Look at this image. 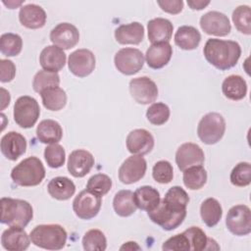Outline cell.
<instances>
[{
    "mask_svg": "<svg viewBox=\"0 0 251 251\" xmlns=\"http://www.w3.org/2000/svg\"><path fill=\"white\" fill-rule=\"evenodd\" d=\"M189 196L180 186L171 187L157 208L147 212L150 220L165 230H173L179 226L186 217Z\"/></svg>",
    "mask_w": 251,
    "mask_h": 251,
    "instance_id": "cell-1",
    "label": "cell"
},
{
    "mask_svg": "<svg viewBox=\"0 0 251 251\" xmlns=\"http://www.w3.org/2000/svg\"><path fill=\"white\" fill-rule=\"evenodd\" d=\"M203 53L211 65L226 71L236 65L241 55V47L236 41L209 38L204 45Z\"/></svg>",
    "mask_w": 251,
    "mask_h": 251,
    "instance_id": "cell-2",
    "label": "cell"
},
{
    "mask_svg": "<svg viewBox=\"0 0 251 251\" xmlns=\"http://www.w3.org/2000/svg\"><path fill=\"white\" fill-rule=\"evenodd\" d=\"M1 204V223L9 226L25 227L33 217L31 205L22 199L2 197Z\"/></svg>",
    "mask_w": 251,
    "mask_h": 251,
    "instance_id": "cell-3",
    "label": "cell"
},
{
    "mask_svg": "<svg viewBox=\"0 0 251 251\" xmlns=\"http://www.w3.org/2000/svg\"><path fill=\"white\" fill-rule=\"evenodd\" d=\"M31 242L40 248L47 250H60L67 242L66 229L56 224L39 225L30 231Z\"/></svg>",
    "mask_w": 251,
    "mask_h": 251,
    "instance_id": "cell-4",
    "label": "cell"
},
{
    "mask_svg": "<svg viewBox=\"0 0 251 251\" xmlns=\"http://www.w3.org/2000/svg\"><path fill=\"white\" fill-rule=\"evenodd\" d=\"M45 177V169L42 162L34 156L27 157L20 162L11 172L12 180L20 186H36Z\"/></svg>",
    "mask_w": 251,
    "mask_h": 251,
    "instance_id": "cell-5",
    "label": "cell"
},
{
    "mask_svg": "<svg viewBox=\"0 0 251 251\" xmlns=\"http://www.w3.org/2000/svg\"><path fill=\"white\" fill-rule=\"evenodd\" d=\"M226 131V121L219 113H208L199 122L197 134L200 140L208 145L219 142Z\"/></svg>",
    "mask_w": 251,
    "mask_h": 251,
    "instance_id": "cell-6",
    "label": "cell"
},
{
    "mask_svg": "<svg viewBox=\"0 0 251 251\" xmlns=\"http://www.w3.org/2000/svg\"><path fill=\"white\" fill-rule=\"evenodd\" d=\"M14 120L23 128H30L37 122L40 108L37 101L28 95L19 97L14 105Z\"/></svg>",
    "mask_w": 251,
    "mask_h": 251,
    "instance_id": "cell-7",
    "label": "cell"
},
{
    "mask_svg": "<svg viewBox=\"0 0 251 251\" xmlns=\"http://www.w3.org/2000/svg\"><path fill=\"white\" fill-rule=\"evenodd\" d=\"M114 63L120 73L126 75H131L142 69L144 65V55L136 48H122L116 53Z\"/></svg>",
    "mask_w": 251,
    "mask_h": 251,
    "instance_id": "cell-8",
    "label": "cell"
},
{
    "mask_svg": "<svg viewBox=\"0 0 251 251\" xmlns=\"http://www.w3.org/2000/svg\"><path fill=\"white\" fill-rule=\"evenodd\" d=\"M226 225L228 230L237 236L247 235L251 232V211L246 205L231 207L226 215Z\"/></svg>",
    "mask_w": 251,
    "mask_h": 251,
    "instance_id": "cell-9",
    "label": "cell"
},
{
    "mask_svg": "<svg viewBox=\"0 0 251 251\" xmlns=\"http://www.w3.org/2000/svg\"><path fill=\"white\" fill-rule=\"evenodd\" d=\"M102 204L101 196L96 195L88 189L80 191L73 201L75 214L82 220H90L97 216Z\"/></svg>",
    "mask_w": 251,
    "mask_h": 251,
    "instance_id": "cell-10",
    "label": "cell"
},
{
    "mask_svg": "<svg viewBox=\"0 0 251 251\" xmlns=\"http://www.w3.org/2000/svg\"><path fill=\"white\" fill-rule=\"evenodd\" d=\"M129 92L135 102L142 105L153 103L158 97V87L148 76L132 78L129 81Z\"/></svg>",
    "mask_w": 251,
    "mask_h": 251,
    "instance_id": "cell-11",
    "label": "cell"
},
{
    "mask_svg": "<svg viewBox=\"0 0 251 251\" xmlns=\"http://www.w3.org/2000/svg\"><path fill=\"white\" fill-rule=\"evenodd\" d=\"M147 169L145 159L140 155H132L126 159L119 169V179L124 184H131L140 180Z\"/></svg>",
    "mask_w": 251,
    "mask_h": 251,
    "instance_id": "cell-12",
    "label": "cell"
},
{
    "mask_svg": "<svg viewBox=\"0 0 251 251\" xmlns=\"http://www.w3.org/2000/svg\"><path fill=\"white\" fill-rule=\"evenodd\" d=\"M95 56L88 49H77L69 56L68 66L73 75L78 77L89 75L95 68Z\"/></svg>",
    "mask_w": 251,
    "mask_h": 251,
    "instance_id": "cell-13",
    "label": "cell"
},
{
    "mask_svg": "<svg viewBox=\"0 0 251 251\" xmlns=\"http://www.w3.org/2000/svg\"><path fill=\"white\" fill-rule=\"evenodd\" d=\"M202 30L210 35L226 36L231 30V25L227 16L218 11H210L200 18Z\"/></svg>",
    "mask_w": 251,
    "mask_h": 251,
    "instance_id": "cell-14",
    "label": "cell"
},
{
    "mask_svg": "<svg viewBox=\"0 0 251 251\" xmlns=\"http://www.w3.org/2000/svg\"><path fill=\"white\" fill-rule=\"evenodd\" d=\"M204 161V152L202 148L195 143H183L176 152V163L182 172L193 166H202Z\"/></svg>",
    "mask_w": 251,
    "mask_h": 251,
    "instance_id": "cell-15",
    "label": "cell"
},
{
    "mask_svg": "<svg viewBox=\"0 0 251 251\" xmlns=\"http://www.w3.org/2000/svg\"><path fill=\"white\" fill-rule=\"evenodd\" d=\"M50 40L61 49H71L79 41L78 29L70 23H61L52 28Z\"/></svg>",
    "mask_w": 251,
    "mask_h": 251,
    "instance_id": "cell-16",
    "label": "cell"
},
{
    "mask_svg": "<svg viewBox=\"0 0 251 251\" xmlns=\"http://www.w3.org/2000/svg\"><path fill=\"white\" fill-rule=\"evenodd\" d=\"M127 150L133 155H146L154 147L153 135L144 128H136L131 130L126 140Z\"/></svg>",
    "mask_w": 251,
    "mask_h": 251,
    "instance_id": "cell-17",
    "label": "cell"
},
{
    "mask_svg": "<svg viewBox=\"0 0 251 251\" xmlns=\"http://www.w3.org/2000/svg\"><path fill=\"white\" fill-rule=\"evenodd\" d=\"M26 139L17 131H9L1 138L0 148L5 158L16 161L26 150Z\"/></svg>",
    "mask_w": 251,
    "mask_h": 251,
    "instance_id": "cell-18",
    "label": "cell"
},
{
    "mask_svg": "<svg viewBox=\"0 0 251 251\" xmlns=\"http://www.w3.org/2000/svg\"><path fill=\"white\" fill-rule=\"evenodd\" d=\"M67 166L73 176L83 177L94 166V157L84 149H76L70 154Z\"/></svg>",
    "mask_w": 251,
    "mask_h": 251,
    "instance_id": "cell-19",
    "label": "cell"
},
{
    "mask_svg": "<svg viewBox=\"0 0 251 251\" xmlns=\"http://www.w3.org/2000/svg\"><path fill=\"white\" fill-rule=\"evenodd\" d=\"M1 244L8 251H24L30 244V236L24 227L10 226L2 233Z\"/></svg>",
    "mask_w": 251,
    "mask_h": 251,
    "instance_id": "cell-20",
    "label": "cell"
},
{
    "mask_svg": "<svg viewBox=\"0 0 251 251\" xmlns=\"http://www.w3.org/2000/svg\"><path fill=\"white\" fill-rule=\"evenodd\" d=\"M173 47L169 42L153 43L146 51L145 59L148 67L154 70L162 69L171 60Z\"/></svg>",
    "mask_w": 251,
    "mask_h": 251,
    "instance_id": "cell-21",
    "label": "cell"
},
{
    "mask_svg": "<svg viewBox=\"0 0 251 251\" xmlns=\"http://www.w3.org/2000/svg\"><path fill=\"white\" fill-rule=\"evenodd\" d=\"M66 59L67 57L63 49L55 45L46 46L39 55V63L42 69L53 73H58L64 68Z\"/></svg>",
    "mask_w": 251,
    "mask_h": 251,
    "instance_id": "cell-22",
    "label": "cell"
},
{
    "mask_svg": "<svg viewBox=\"0 0 251 251\" xmlns=\"http://www.w3.org/2000/svg\"><path fill=\"white\" fill-rule=\"evenodd\" d=\"M46 13L36 4H27L23 6L19 12L20 23L30 29L42 27L46 23Z\"/></svg>",
    "mask_w": 251,
    "mask_h": 251,
    "instance_id": "cell-23",
    "label": "cell"
},
{
    "mask_svg": "<svg viewBox=\"0 0 251 251\" xmlns=\"http://www.w3.org/2000/svg\"><path fill=\"white\" fill-rule=\"evenodd\" d=\"M148 39L153 43L169 42L172 37L174 25L168 20L164 18H155L148 22Z\"/></svg>",
    "mask_w": 251,
    "mask_h": 251,
    "instance_id": "cell-24",
    "label": "cell"
},
{
    "mask_svg": "<svg viewBox=\"0 0 251 251\" xmlns=\"http://www.w3.org/2000/svg\"><path fill=\"white\" fill-rule=\"evenodd\" d=\"M144 37V27L138 22L121 25L115 29V38L120 44H139Z\"/></svg>",
    "mask_w": 251,
    "mask_h": 251,
    "instance_id": "cell-25",
    "label": "cell"
},
{
    "mask_svg": "<svg viewBox=\"0 0 251 251\" xmlns=\"http://www.w3.org/2000/svg\"><path fill=\"white\" fill-rule=\"evenodd\" d=\"M133 201L137 208L143 211H153L159 205L160 193L153 186L143 185L133 192Z\"/></svg>",
    "mask_w": 251,
    "mask_h": 251,
    "instance_id": "cell-26",
    "label": "cell"
},
{
    "mask_svg": "<svg viewBox=\"0 0 251 251\" xmlns=\"http://www.w3.org/2000/svg\"><path fill=\"white\" fill-rule=\"evenodd\" d=\"M47 190L52 198L65 201L75 194V185L73 180L67 176H56L49 181Z\"/></svg>",
    "mask_w": 251,
    "mask_h": 251,
    "instance_id": "cell-27",
    "label": "cell"
},
{
    "mask_svg": "<svg viewBox=\"0 0 251 251\" xmlns=\"http://www.w3.org/2000/svg\"><path fill=\"white\" fill-rule=\"evenodd\" d=\"M63 136V129L60 124L54 120H43L36 127V137L45 144L58 143Z\"/></svg>",
    "mask_w": 251,
    "mask_h": 251,
    "instance_id": "cell-28",
    "label": "cell"
},
{
    "mask_svg": "<svg viewBox=\"0 0 251 251\" xmlns=\"http://www.w3.org/2000/svg\"><path fill=\"white\" fill-rule=\"evenodd\" d=\"M222 91L227 99L238 101L246 96L247 83L242 76L238 75H231L224 79Z\"/></svg>",
    "mask_w": 251,
    "mask_h": 251,
    "instance_id": "cell-29",
    "label": "cell"
},
{
    "mask_svg": "<svg viewBox=\"0 0 251 251\" xmlns=\"http://www.w3.org/2000/svg\"><path fill=\"white\" fill-rule=\"evenodd\" d=\"M201 34L197 28L191 25H181L175 34V43L183 50H193L198 47Z\"/></svg>",
    "mask_w": 251,
    "mask_h": 251,
    "instance_id": "cell-30",
    "label": "cell"
},
{
    "mask_svg": "<svg viewBox=\"0 0 251 251\" xmlns=\"http://www.w3.org/2000/svg\"><path fill=\"white\" fill-rule=\"evenodd\" d=\"M200 215L203 223L207 226H215L223 216V209L220 202L212 197L205 199L200 206Z\"/></svg>",
    "mask_w": 251,
    "mask_h": 251,
    "instance_id": "cell-31",
    "label": "cell"
},
{
    "mask_svg": "<svg viewBox=\"0 0 251 251\" xmlns=\"http://www.w3.org/2000/svg\"><path fill=\"white\" fill-rule=\"evenodd\" d=\"M43 106L50 111H59L63 109L67 103L66 91L59 87H50L40 92Z\"/></svg>",
    "mask_w": 251,
    "mask_h": 251,
    "instance_id": "cell-32",
    "label": "cell"
},
{
    "mask_svg": "<svg viewBox=\"0 0 251 251\" xmlns=\"http://www.w3.org/2000/svg\"><path fill=\"white\" fill-rule=\"evenodd\" d=\"M113 207L116 214L120 217H129L136 211L133 201V192L130 190H120L115 194Z\"/></svg>",
    "mask_w": 251,
    "mask_h": 251,
    "instance_id": "cell-33",
    "label": "cell"
},
{
    "mask_svg": "<svg viewBox=\"0 0 251 251\" xmlns=\"http://www.w3.org/2000/svg\"><path fill=\"white\" fill-rule=\"evenodd\" d=\"M183 183L191 190L202 188L207 181V172L202 166H193L183 171Z\"/></svg>",
    "mask_w": 251,
    "mask_h": 251,
    "instance_id": "cell-34",
    "label": "cell"
},
{
    "mask_svg": "<svg viewBox=\"0 0 251 251\" xmlns=\"http://www.w3.org/2000/svg\"><path fill=\"white\" fill-rule=\"evenodd\" d=\"M23 39L17 33H4L0 37V51L7 57H14L21 53Z\"/></svg>",
    "mask_w": 251,
    "mask_h": 251,
    "instance_id": "cell-35",
    "label": "cell"
},
{
    "mask_svg": "<svg viewBox=\"0 0 251 251\" xmlns=\"http://www.w3.org/2000/svg\"><path fill=\"white\" fill-rule=\"evenodd\" d=\"M82 246L86 251H104L107 248L106 236L99 229H89L82 237Z\"/></svg>",
    "mask_w": 251,
    "mask_h": 251,
    "instance_id": "cell-36",
    "label": "cell"
},
{
    "mask_svg": "<svg viewBox=\"0 0 251 251\" xmlns=\"http://www.w3.org/2000/svg\"><path fill=\"white\" fill-rule=\"evenodd\" d=\"M59 84H60L59 75L57 73L48 72L45 70L37 72L32 80L33 90L38 93H40L44 89L59 86Z\"/></svg>",
    "mask_w": 251,
    "mask_h": 251,
    "instance_id": "cell-37",
    "label": "cell"
},
{
    "mask_svg": "<svg viewBox=\"0 0 251 251\" xmlns=\"http://www.w3.org/2000/svg\"><path fill=\"white\" fill-rule=\"evenodd\" d=\"M232 22L238 31L244 34H251V11L247 5H241L232 12Z\"/></svg>",
    "mask_w": 251,
    "mask_h": 251,
    "instance_id": "cell-38",
    "label": "cell"
},
{
    "mask_svg": "<svg viewBox=\"0 0 251 251\" xmlns=\"http://www.w3.org/2000/svg\"><path fill=\"white\" fill-rule=\"evenodd\" d=\"M230 182L235 186H247L251 182V165L248 162L238 163L230 173Z\"/></svg>",
    "mask_w": 251,
    "mask_h": 251,
    "instance_id": "cell-39",
    "label": "cell"
},
{
    "mask_svg": "<svg viewBox=\"0 0 251 251\" xmlns=\"http://www.w3.org/2000/svg\"><path fill=\"white\" fill-rule=\"evenodd\" d=\"M112 187V179L105 174H96L92 176L87 183L86 189L95 193L98 196H104L107 194Z\"/></svg>",
    "mask_w": 251,
    "mask_h": 251,
    "instance_id": "cell-40",
    "label": "cell"
},
{
    "mask_svg": "<svg viewBox=\"0 0 251 251\" xmlns=\"http://www.w3.org/2000/svg\"><path fill=\"white\" fill-rule=\"evenodd\" d=\"M146 118L152 125H164L170 118V108L162 102L153 103L146 111Z\"/></svg>",
    "mask_w": 251,
    "mask_h": 251,
    "instance_id": "cell-41",
    "label": "cell"
},
{
    "mask_svg": "<svg viewBox=\"0 0 251 251\" xmlns=\"http://www.w3.org/2000/svg\"><path fill=\"white\" fill-rule=\"evenodd\" d=\"M44 158L50 168L58 169L65 164L66 152L62 145L58 143L50 144L44 150Z\"/></svg>",
    "mask_w": 251,
    "mask_h": 251,
    "instance_id": "cell-42",
    "label": "cell"
},
{
    "mask_svg": "<svg viewBox=\"0 0 251 251\" xmlns=\"http://www.w3.org/2000/svg\"><path fill=\"white\" fill-rule=\"evenodd\" d=\"M183 232L189 240L190 250H193V251L207 250L209 237H207L206 233L200 227L190 226L189 228L185 229Z\"/></svg>",
    "mask_w": 251,
    "mask_h": 251,
    "instance_id": "cell-43",
    "label": "cell"
},
{
    "mask_svg": "<svg viewBox=\"0 0 251 251\" xmlns=\"http://www.w3.org/2000/svg\"><path fill=\"white\" fill-rule=\"evenodd\" d=\"M153 178L159 183H169L173 180L174 170L169 161L162 160L157 162L152 169Z\"/></svg>",
    "mask_w": 251,
    "mask_h": 251,
    "instance_id": "cell-44",
    "label": "cell"
},
{
    "mask_svg": "<svg viewBox=\"0 0 251 251\" xmlns=\"http://www.w3.org/2000/svg\"><path fill=\"white\" fill-rule=\"evenodd\" d=\"M162 249L166 251H188L190 250V243L187 236L182 232L167 239L164 242Z\"/></svg>",
    "mask_w": 251,
    "mask_h": 251,
    "instance_id": "cell-45",
    "label": "cell"
},
{
    "mask_svg": "<svg viewBox=\"0 0 251 251\" xmlns=\"http://www.w3.org/2000/svg\"><path fill=\"white\" fill-rule=\"evenodd\" d=\"M0 80L2 82H9L13 80L16 75V66L15 64L7 59L0 60Z\"/></svg>",
    "mask_w": 251,
    "mask_h": 251,
    "instance_id": "cell-46",
    "label": "cell"
},
{
    "mask_svg": "<svg viewBox=\"0 0 251 251\" xmlns=\"http://www.w3.org/2000/svg\"><path fill=\"white\" fill-rule=\"evenodd\" d=\"M157 4L161 7V9L169 14L176 15L182 11L183 1L181 0H164L157 1Z\"/></svg>",
    "mask_w": 251,
    "mask_h": 251,
    "instance_id": "cell-47",
    "label": "cell"
},
{
    "mask_svg": "<svg viewBox=\"0 0 251 251\" xmlns=\"http://www.w3.org/2000/svg\"><path fill=\"white\" fill-rule=\"evenodd\" d=\"M188 6L192 10H202L204 9L207 5L210 4V1H201V0H188L187 1Z\"/></svg>",
    "mask_w": 251,
    "mask_h": 251,
    "instance_id": "cell-48",
    "label": "cell"
},
{
    "mask_svg": "<svg viewBox=\"0 0 251 251\" xmlns=\"http://www.w3.org/2000/svg\"><path fill=\"white\" fill-rule=\"evenodd\" d=\"M141 247L134 241H128V242H126L125 244H123L121 247H120V250H140Z\"/></svg>",
    "mask_w": 251,
    "mask_h": 251,
    "instance_id": "cell-49",
    "label": "cell"
},
{
    "mask_svg": "<svg viewBox=\"0 0 251 251\" xmlns=\"http://www.w3.org/2000/svg\"><path fill=\"white\" fill-rule=\"evenodd\" d=\"M1 91H2V106H1V109L4 110L6 108L7 105H9L10 103V94L7 90H5L4 88H1Z\"/></svg>",
    "mask_w": 251,
    "mask_h": 251,
    "instance_id": "cell-50",
    "label": "cell"
},
{
    "mask_svg": "<svg viewBox=\"0 0 251 251\" xmlns=\"http://www.w3.org/2000/svg\"><path fill=\"white\" fill-rule=\"evenodd\" d=\"M3 4L8 6L9 9H15L17 6H20L21 4H23V1H19V2H15V1H3Z\"/></svg>",
    "mask_w": 251,
    "mask_h": 251,
    "instance_id": "cell-51",
    "label": "cell"
}]
</instances>
